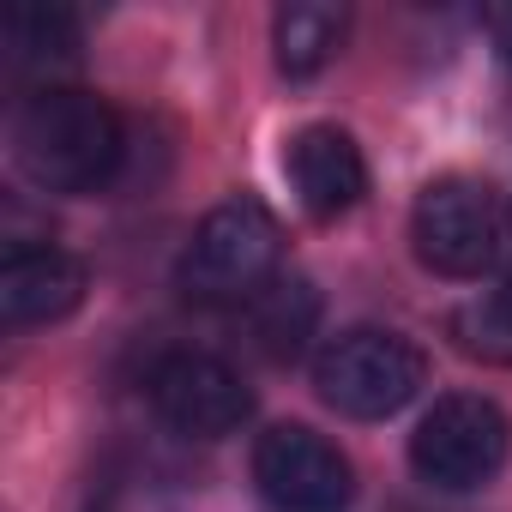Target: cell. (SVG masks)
<instances>
[{
  "label": "cell",
  "mask_w": 512,
  "mask_h": 512,
  "mask_svg": "<svg viewBox=\"0 0 512 512\" xmlns=\"http://www.w3.org/2000/svg\"><path fill=\"white\" fill-rule=\"evenodd\" d=\"M85 302V266L67 247H13L0 266V320L7 332L55 326Z\"/></svg>",
  "instance_id": "9"
},
{
  "label": "cell",
  "mask_w": 512,
  "mask_h": 512,
  "mask_svg": "<svg viewBox=\"0 0 512 512\" xmlns=\"http://www.w3.org/2000/svg\"><path fill=\"white\" fill-rule=\"evenodd\" d=\"M482 25H488V37H494V49L512 61V7H488L482 13Z\"/></svg>",
  "instance_id": "14"
},
{
  "label": "cell",
  "mask_w": 512,
  "mask_h": 512,
  "mask_svg": "<svg viewBox=\"0 0 512 512\" xmlns=\"http://www.w3.org/2000/svg\"><path fill=\"white\" fill-rule=\"evenodd\" d=\"M428 380V356L386 326H350L314 356V392L350 422L398 416Z\"/></svg>",
  "instance_id": "3"
},
{
  "label": "cell",
  "mask_w": 512,
  "mask_h": 512,
  "mask_svg": "<svg viewBox=\"0 0 512 512\" xmlns=\"http://www.w3.org/2000/svg\"><path fill=\"white\" fill-rule=\"evenodd\" d=\"M410 247L440 278H482L506 253V199L482 175H440L410 211Z\"/></svg>",
  "instance_id": "4"
},
{
  "label": "cell",
  "mask_w": 512,
  "mask_h": 512,
  "mask_svg": "<svg viewBox=\"0 0 512 512\" xmlns=\"http://www.w3.org/2000/svg\"><path fill=\"white\" fill-rule=\"evenodd\" d=\"M284 175H290L302 211L320 217V223L344 217V211L362 205V193H368L362 145H356L344 127H332V121H314V127H302V133L284 145Z\"/></svg>",
  "instance_id": "8"
},
{
  "label": "cell",
  "mask_w": 512,
  "mask_h": 512,
  "mask_svg": "<svg viewBox=\"0 0 512 512\" xmlns=\"http://www.w3.org/2000/svg\"><path fill=\"white\" fill-rule=\"evenodd\" d=\"M506 446H512V428L494 398L446 392L410 434V470L440 494H470L500 476Z\"/></svg>",
  "instance_id": "5"
},
{
  "label": "cell",
  "mask_w": 512,
  "mask_h": 512,
  "mask_svg": "<svg viewBox=\"0 0 512 512\" xmlns=\"http://www.w3.org/2000/svg\"><path fill=\"white\" fill-rule=\"evenodd\" d=\"M7 55L13 67L25 73H43V67H67L79 55V19L67 7H19L13 25H7Z\"/></svg>",
  "instance_id": "12"
},
{
  "label": "cell",
  "mask_w": 512,
  "mask_h": 512,
  "mask_svg": "<svg viewBox=\"0 0 512 512\" xmlns=\"http://www.w3.org/2000/svg\"><path fill=\"white\" fill-rule=\"evenodd\" d=\"M452 338H458V350H464V356L512 368V278H506L500 290H488V296L464 302V308L452 314Z\"/></svg>",
  "instance_id": "13"
},
{
  "label": "cell",
  "mask_w": 512,
  "mask_h": 512,
  "mask_svg": "<svg viewBox=\"0 0 512 512\" xmlns=\"http://www.w3.org/2000/svg\"><path fill=\"white\" fill-rule=\"evenodd\" d=\"M121 115L79 85H43L13 121V157L43 193H97L121 169Z\"/></svg>",
  "instance_id": "1"
},
{
  "label": "cell",
  "mask_w": 512,
  "mask_h": 512,
  "mask_svg": "<svg viewBox=\"0 0 512 512\" xmlns=\"http://www.w3.org/2000/svg\"><path fill=\"white\" fill-rule=\"evenodd\" d=\"M314 320H320V296H314V284H308V278H272L253 302H241V326H247L253 350L272 356V362L302 356V344H308Z\"/></svg>",
  "instance_id": "10"
},
{
  "label": "cell",
  "mask_w": 512,
  "mask_h": 512,
  "mask_svg": "<svg viewBox=\"0 0 512 512\" xmlns=\"http://www.w3.org/2000/svg\"><path fill=\"white\" fill-rule=\"evenodd\" d=\"M278 253H284L278 217L260 199H229L205 211V223L193 229L175 284L199 308H241L278 278Z\"/></svg>",
  "instance_id": "2"
},
{
  "label": "cell",
  "mask_w": 512,
  "mask_h": 512,
  "mask_svg": "<svg viewBox=\"0 0 512 512\" xmlns=\"http://www.w3.org/2000/svg\"><path fill=\"white\" fill-rule=\"evenodd\" d=\"M253 482L278 512H344L356 500L350 458L308 422H278L253 446Z\"/></svg>",
  "instance_id": "6"
},
{
  "label": "cell",
  "mask_w": 512,
  "mask_h": 512,
  "mask_svg": "<svg viewBox=\"0 0 512 512\" xmlns=\"http://www.w3.org/2000/svg\"><path fill=\"white\" fill-rule=\"evenodd\" d=\"M145 386H151V410L187 440H223L253 416L247 380L223 356H205V350H169Z\"/></svg>",
  "instance_id": "7"
},
{
  "label": "cell",
  "mask_w": 512,
  "mask_h": 512,
  "mask_svg": "<svg viewBox=\"0 0 512 512\" xmlns=\"http://www.w3.org/2000/svg\"><path fill=\"white\" fill-rule=\"evenodd\" d=\"M350 31V13L344 7H320V0H290V7H278L272 19V49H278V67L290 79H314L338 43Z\"/></svg>",
  "instance_id": "11"
}]
</instances>
